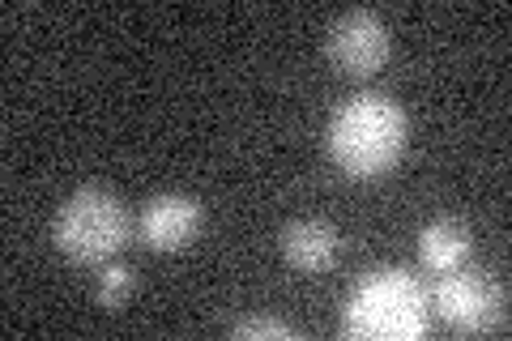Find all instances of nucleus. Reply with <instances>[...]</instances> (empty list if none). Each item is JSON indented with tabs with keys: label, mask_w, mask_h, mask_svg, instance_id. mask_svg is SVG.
I'll return each instance as SVG.
<instances>
[{
	"label": "nucleus",
	"mask_w": 512,
	"mask_h": 341,
	"mask_svg": "<svg viewBox=\"0 0 512 341\" xmlns=\"http://www.w3.org/2000/svg\"><path fill=\"white\" fill-rule=\"evenodd\" d=\"M406 111L389 94L359 90L329 120V158L350 180H380L406 154Z\"/></svg>",
	"instance_id": "nucleus-1"
},
{
	"label": "nucleus",
	"mask_w": 512,
	"mask_h": 341,
	"mask_svg": "<svg viewBox=\"0 0 512 341\" xmlns=\"http://www.w3.org/2000/svg\"><path fill=\"white\" fill-rule=\"evenodd\" d=\"M431 324L427 286L410 269L380 265L363 273L342 307V333L359 341H414Z\"/></svg>",
	"instance_id": "nucleus-2"
},
{
	"label": "nucleus",
	"mask_w": 512,
	"mask_h": 341,
	"mask_svg": "<svg viewBox=\"0 0 512 341\" xmlns=\"http://www.w3.org/2000/svg\"><path fill=\"white\" fill-rule=\"evenodd\" d=\"M52 243L73 265H107L128 243V214L116 192L86 184L64 197L52 222Z\"/></svg>",
	"instance_id": "nucleus-3"
},
{
	"label": "nucleus",
	"mask_w": 512,
	"mask_h": 341,
	"mask_svg": "<svg viewBox=\"0 0 512 341\" xmlns=\"http://www.w3.org/2000/svg\"><path fill=\"white\" fill-rule=\"evenodd\" d=\"M436 316L457 333H487L504 324V286L478 269H448L431 290Z\"/></svg>",
	"instance_id": "nucleus-4"
},
{
	"label": "nucleus",
	"mask_w": 512,
	"mask_h": 341,
	"mask_svg": "<svg viewBox=\"0 0 512 341\" xmlns=\"http://www.w3.org/2000/svg\"><path fill=\"white\" fill-rule=\"evenodd\" d=\"M333 69L346 77H372L389 60V26L376 9H346L325 35Z\"/></svg>",
	"instance_id": "nucleus-5"
},
{
	"label": "nucleus",
	"mask_w": 512,
	"mask_h": 341,
	"mask_svg": "<svg viewBox=\"0 0 512 341\" xmlns=\"http://www.w3.org/2000/svg\"><path fill=\"white\" fill-rule=\"evenodd\" d=\"M201 226H205V209L197 197H188V192H163V197H150L141 205L137 235L150 252H180L201 235Z\"/></svg>",
	"instance_id": "nucleus-6"
},
{
	"label": "nucleus",
	"mask_w": 512,
	"mask_h": 341,
	"mask_svg": "<svg viewBox=\"0 0 512 341\" xmlns=\"http://www.w3.org/2000/svg\"><path fill=\"white\" fill-rule=\"evenodd\" d=\"M278 248H282V261L299 269V273H325L338 265V252H342V239L329 222L320 218H299L291 226H282L278 235Z\"/></svg>",
	"instance_id": "nucleus-7"
},
{
	"label": "nucleus",
	"mask_w": 512,
	"mask_h": 341,
	"mask_svg": "<svg viewBox=\"0 0 512 341\" xmlns=\"http://www.w3.org/2000/svg\"><path fill=\"white\" fill-rule=\"evenodd\" d=\"M474 252V239H470V226L457 222V218H436L419 231V261L431 273H448V269H461Z\"/></svg>",
	"instance_id": "nucleus-8"
},
{
	"label": "nucleus",
	"mask_w": 512,
	"mask_h": 341,
	"mask_svg": "<svg viewBox=\"0 0 512 341\" xmlns=\"http://www.w3.org/2000/svg\"><path fill=\"white\" fill-rule=\"evenodd\" d=\"M99 307H107V312H120V307L128 303V295H133V269L128 265H116V261H107L103 273H99Z\"/></svg>",
	"instance_id": "nucleus-9"
},
{
	"label": "nucleus",
	"mask_w": 512,
	"mask_h": 341,
	"mask_svg": "<svg viewBox=\"0 0 512 341\" xmlns=\"http://www.w3.org/2000/svg\"><path fill=\"white\" fill-rule=\"evenodd\" d=\"M231 337H278V341H295L299 333L291 329L286 320H274V316H252V320H239Z\"/></svg>",
	"instance_id": "nucleus-10"
}]
</instances>
